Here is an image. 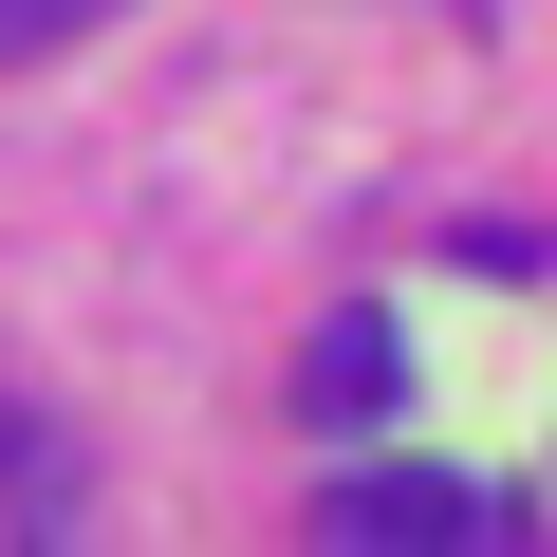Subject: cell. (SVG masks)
<instances>
[{
	"mask_svg": "<svg viewBox=\"0 0 557 557\" xmlns=\"http://www.w3.org/2000/svg\"><path fill=\"white\" fill-rule=\"evenodd\" d=\"M317 539H520V502H483L465 465H354L317 483Z\"/></svg>",
	"mask_w": 557,
	"mask_h": 557,
	"instance_id": "6da1fadb",
	"label": "cell"
},
{
	"mask_svg": "<svg viewBox=\"0 0 557 557\" xmlns=\"http://www.w3.org/2000/svg\"><path fill=\"white\" fill-rule=\"evenodd\" d=\"M391 391H409V335H391V317H317V354H298V409H317V428H372Z\"/></svg>",
	"mask_w": 557,
	"mask_h": 557,
	"instance_id": "7a4b0ae2",
	"label": "cell"
},
{
	"mask_svg": "<svg viewBox=\"0 0 557 557\" xmlns=\"http://www.w3.org/2000/svg\"><path fill=\"white\" fill-rule=\"evenodd\" d=\"M0 520H20V539H57V520H75V465H57V428H38V409H0Z\"/></svg>",
	"mask_w": 557,
	"mask_h": 557,
	"instance_id": "3957f363",
	"label": "cell"
}]
</instances>
